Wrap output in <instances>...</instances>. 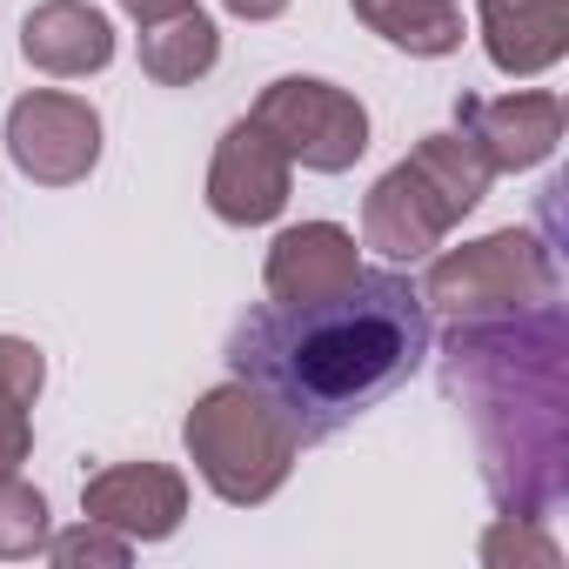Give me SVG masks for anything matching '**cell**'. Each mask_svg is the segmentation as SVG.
I'll return each mask as SVG.
<instances>
[{
    "label": "cell",
    "mask_w": 569,
    "mask_h": 569,
    "mask_svg": "<svg viewBox=\"0 0 569 569\" xmlns=\"http://www.w3.org/2000/svg\"><path fill=\"white\" fill-rule=\"evenodd\" d=\"M436 342V316L402 268H362L322 302H261L228 336V369L274 402L296 442H329L396 396Z\"/></svg>",
    "instance_id": "cell-1"
},
{
    "label": "cell",
    "mask_w": 569,
    "mask_h": 569,
    "mask_svg": "<svg viewBox=\"0 0 569 569\" xmlns=\"http://www.w3.org/2000/svg\"><path fill=\"white\" fill-rule=\"evenodd\" d=\"M442 389L469 409L482 482L502 516H536L569 496V329L562 309L462 322L442 342Z\"/></svg>",
    "instance_id": "cell-2"
},
{
    "label": "cell",
    "mask_w": 569,
    "mask_h": 569,
    "mask_svg": "<svg viewBox=\"0 0 569 569\" xmlns=\"http://www.w3.org/2000/svg\"><path fill=\"white\" fill-rule=\"evenodd\" d=\"M496 168L476 154V141L462 128L449 134H422L362 201V248H376L382 261H422L442 248V234L482 208Z\"/></svg>",
    "instance_id": "cell-3"
},
{
    "label": "cell",
    "mask_w": 569,
    "mask_h": 569,
    "mask_svg": "<svg viewBox=\"0 0 569 569\" xmlns=\"http://www.w3.org/2000/svg\"><path fill=\"white\" fill-rule=\"evenodd\" d=\"M181 442H188V462L201 469V482H208L221 502H234V509L268 502L281 482H289L296 456H302L296 429L281 422L274 402H268L261 389H248L241 376L221 382V389H208V396L188 409Z\"/></svg>",
    "instance_id": "cell-4"
},
{
    "label": "cell",
    "mask_w": 569,
    "mask_h": 569,
    "mask_svg": "<svg viewBox=\"0 0 569 569\" xmlns=\"http://www.w3.org/2000/svg\"><path fill=\"white\" fill-rule=\"evenodd\" d=\"M556 302V261L529 228H496L482 241H462L429 261L422 281V309L442 316L449 329L462 322H502L522 309Z\"/></svg>",
    "instance_id": "cell-5"
},
{
    "label": "cell",
    "mask_w": 569,
    "mask_h": 569,
    "mask_svg": "<svg viewBox=\"0 0 569 569\" xmlns=\"http://www.w3.org/2000/svg\"><path fill=\"white\" fill-rule=\"evenodd\" d=\"M248 121L261 134H274V148L289 154V161H302L309 174H349L369 154V108L349 88L316 81V74L268 81Z\"/></svg>",
    "instance_id": "cell-6"
},
{
    "label": "cell",
    "mask_w": 569,
    "mask_h": 569,
    "mask_svg": "<svg viewBox=\"0 0 569 569\" xmlns=\"http://www.w3.org/2000/svg\"><path fill=\"white\" fill-rule=\"evenodd\" d=\"M8 161L34 188H74L101 161V114L81 94L34 88L8 108Z\"/></svg>",
    "instance_id": "cell-7"
},
{
    "label": "cell",
    "mask_w": 569,
    "mask_h": 569,
    "mask_svg": "<svg viewBox=\"0 0 569 569\" xmlns=\"http://www.w3.org/2000/svg\"><path fill=\"white\" fill-rule=\"evenodd\" d=\"M289 188H296V161L274 148V134H261L254 121H234L221 141H214V161H208V208L214 221L228 228H261L289 208Z\"/></svg>",
    "instance_id": "cell-8"
},
{
    "label": "cell",
    "mask_w": 569,
    "mask_h": 569,
    "mask_svg": "<svg viewBox=\"0 0 569 569\" xmlns=\"http://www.w3.org/2000/svg\"><path fill=\"white\" fill-rule=\"evenodd\" d=\"M456 128L476 141V154L496 174H522V168H542L562 148V101L549 88H516V94H496V101L462 94Z\"/></svg>",
    "instance_id": "cell-9"
},
{
    "label": "cell",
    "mask_w": 569,
    "mask_h": 569,
    "mask_svg": "<svg viewBox=\"0 0 569 569\" xmlns=\"http://www.w3.org/2000/svg\"><path fill=\"white\" fill-rule=\"evenodd\" d=\"M81 516L121 529L128 542H168L188 516V476L168 462H114L81 482Z\"/></svg>",
    "instance_id": "cell-10"
},
{
    "label": "cell",
    "mask_w": 569,
    "mask_h": 569,
    "mask_svg": "<svg viewBox=\"0 0 569 569\" xmlns=\"http://www.w3.org/2000/svg\"><path fill=\"white\" fill-rule=\"evenodd\" d=\"M362 274V248L342 221H302V228H281L268 248V302H322L336 289Z\"/></svg>",
    "instance_id": "cell-11"
},
{
    "label": "cell",
    "mask_w": 569,
    "mask_h": 569,
    "mask_svg": "<svg viewBox=\"0 0 569 569\" xmlns=\"http://www.w3.org/2000/svg\"><path fill=\"white\" fill-rule=\"evenodd\" d=\"M21 54H28V68H41L54 81H81L114 61V28L88 0H41L21 21Z\"/></svg>",
    "instance_id": "cell-12"
},
{
    "label": "cell",
    "mask_w": 569,
    "mask_h": 569,
    "mask_svg": "<svg viewBox=\"0 0 569 569\" xmlns=\"http://www.w3.org/2000/svg\"><path fill=\"white\" fill-rule=\"evenodd\" d=\"M482 48L502 74L529 81L569 54V0H482L476 8Z\"/></svg>",
    "instance_id": "cell-13"
},
{
    "label": "cell",
    "mask_w": 569,
    "mask_h": 569,
    "mask_svg": "<svg viewBox=\"0 0 569 569\" xmlns=\"http://www.w3.org/2000/svg\"><path fill=\"white\" fill-rule=\"evenodd\" d=\"M214 61H221V34L201 8H181L141 28V74L154 88H194L214 74Z\"/></svg>",
    "instance_id": "cell-14"
},
{
    "label": "cell",
    "mask_w": 569,
    "mask_h": 569,
    "mask_svg": "<svg viewBox=\"0 0 569 569\" xmlns=\"http://www.w3.org/2000/svg\"><path fill=\"white\" fill-rule=\"evenodd\" d=\"M356 21L369 34H382L389 48L416 54V61H442L462 48V8L456 0H349Z\"/></svg>",
    "instance_id": "cell-15"
},
{
    "label": "cell",
    "mask_w": 569,
    "mask_h": 569,
    "mask_svg": "<svg viewBox=\"0 0 569 569\" xmlns=\"http://www.w3.org/2000/svg\"><path fill=\"white\" fill-rule=\"evenodd\" d=\"M48 389V362L34 342L0 336V476L21 469L34 449V402Z\"/></svg>",
    "instance_id": "cell-16"
},
{
    "label": "cell",
    "mask_w": 569,
    "mask_h": 569,
    "mask_svg": "<svg viewBox=\"0 0 569 569\" xmlns=\"http://www.w3.org/2000/svg\"><path fill=\"white\" fill-rule=\"evenodd\" d=\"M48 536H54L48 496L8 469V476H0V562H28V556H41Z\"/></svg>",
    "instance_id": "cell-17"
},
{
    "label": "cell",
    "mask_w": 569,
    "mask_h": 569,
    "mask_svg": "<svg viewBox=\"0 0 569 569\" xmlns=\"http://www.w3.org/2000/svg\"><path fill=\"white\" fill-rule=\"evenodd\" d=\"M489 569H556L562 562V549H556V536L536 522V516H496L489 529H482V549H476Z\"/></svg>",
    "instance_id": "cell-18"
},
{
    "label": "cell",
    "mask_w": 569,
    "mask_h": 569,
    "mask_svg": "<svg viewBox=\"0 0 569 569\" xmlns=\"http://www.w3.org/2000/svg\"><path fill=\"white\" fill-rule=\"evenodd\" d=\"M54 569H128V556H134V542L121 536V529H108V522H94V516H81L74 529H61V536H48V549H41Z\"/></svg>",
    "instance_id": "cell-19"
},
{
    "label": "cell",
    "mask_w": 569,
    "mask_h": 569,
    "mask_svg": "<svg viewBox=\"0 0 569 569\" xmlns=\"http://www.w3.org/2000/svg\"><path fill=\"white\" fill-rule=\"evenodd\" d=\"M221 8H228L234 21H274L281 8H289V0H221Z\"/></svg>",
    "instance_id": "cell-20"
},
{
    "label": "cell",
    "mask_w": 569,
    "mask_h": 569,
    "mask_svg": "<svg viewBox=\"0 0 569 569\" xmlns=\"http://www.w3.org/2000/svg\"><path fill=\"white\" fill-rule=\"evenodd\" d=\"M121 8L148 28V21H161V14H181V8H194V0H121Z\"/></svg>",
    "instance_id": "cell-21"
}]
</instances>
